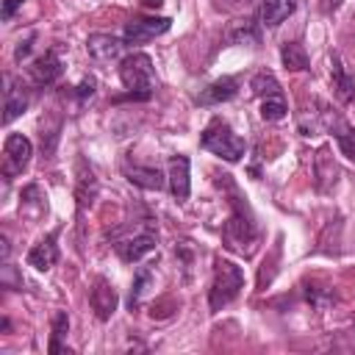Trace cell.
<instances>
[{
  "label": "cell",
  "mask_w": 355,
  "mask_h": 355,
  "mask_svg": "<svg viewBox=\"0 0 355 355\" xmlns=\"http://www.w3.org/2000/svg\"><path fill=\"white\" fill-rule=\"evenodd\" d=\"M330 75H333L336 97H338L341 103H352V100H355V78L344 69V64H341V58H338V55H333V58H330Z\"/></svg>",
  "instance_id": "15"
},
{
  "label": "cell",
  "mask_w": 355,
  "mask_h": 355,
  "mask_svg": "<svg viewBox=\"0 0 355 355\" xmlns=\"http://www.w3.org/2000/svg\"><path fill=\"white\" fill-rule=\"evenodd\" d=\"M227 42L230 44H250V47H255V44H261V31H258V25H255V19H236L230 28H227Z\"/></svg>",
  "instance_id": "17"
},
{
  "label": "cell",
  "mask_w": 355,
  "mask_h": 355,
  "mask_svg": "<svg viewBox=\"0 0 355 355\" xmlns=\"http://www.w3.org/2000/svg\"><path fill=\"white\" fill-rule=\"evenodd\" d=\"M294 8H297V0H263L258 17L266 28H277L283 19L294 14Z\"/></svg>",
  "instance_id": "16"
},
{
  "label": "cell",
  "mask_w": 355,
  "mask_h": 355,
  "mask_svg": "<svg viewBox=\"0 0 355 355\" xmlns=\"http://www.w3.org/2000/svg\"><path fill=\"white\" fill-rule=\"evenodd\" d=\"M286 111H288V105H286L283 94H269V97H263V103H261V116H263L266 122H277V119H283Z\"/></svg>",
  "instance_id": "20"
},
{
  "label": "cell",
  "mask_w": 355,
  "mask_h": 355,
  "mask_svg": "<svg viewBox=\"0 0 355 355\" xmlns=\"http://www.w3.org/2000/svg\"><path fill=\"white\" fill-rule=\"evenodd\" d=\"M244 288V272L239 263L227 261V258H216L214 266V283L208 291V305L211 311H222L227 302H233L239 297V291Z\"/></svg>",
  "instance_id": "3"
},
{
  "label": "cell",
  "mask_w": 355,
  "mask_h": 355,
  "mask_svg": "<svg viewBox=\"0 0 355 355\" xmlns=\"http://www.w3.org/2000/svg\"><path fill=\"white\" fill-rule=\"evenodd\" d=\"M141 6H147V8H161L164 0H141Z\"/></svg>",
  "instance_id": "30"
},
{
  "label": "cell",
  "mask_w": 355,
  "mask_h": 355,
  "mask_svg": "<svg viewBox=\"0 0 355 355\" xmlns=\"http://www.w3.org/2000/svg\"><path fill=\"white\" fill-rule=\"evenodd\" d=\"M236 92H239V80H236V78H219V80H214L211 86H205V89L200 92L197 103H200V105H219V103H225V100H233Z\"/></svg>",
  "instance_id": "14"
},
{
  "label": "cell",
  "mask_w": 355,
  "mask_h": 355,
  "mask_svg": "<svg viewBox=\"0 0 355 355\" xmlns=\"http://www.w3.org/2000/svg\"><path fill=\"white\" fill-rule=\"evenodd\" d=\"M22 3H25V0H3L0 17H3V19H11V17H14V11H17V8L22 6Z\"/></svg>",
  "instance_id": "26"
},
{
  "label": "cell",
  "mask_w": 355,
  "mask_h": 355,
  "mask_svg": "<svg viewBox=\"0 0 355 355\" xmlns=\"http://www.w3.org/2000/svg\"><path fill=\"white\" fill-rule=\"evenodd\" d=\"M119 80L130 92L133 100H150L153 97V86H155L153 58L147 53H133V55L122 58V64H119Z\"/></svg>",
  "instance_id": "2"
},
{
  "label": "cell",
  "mask_w": 355,
  "mask_h": 355,
  "mask_svg": "<svg viewBox=\"0 0 355 355\" xmlns=\"http://www.w3.org/2000/svg\"><path fill=\"white\" fill-rule=\"evenodd\" d=\"M336 141H338V150H341L349 161H355V128H341V130L336 133Z\"/></svg>",
  "instance_id": "25"
},
{
  "label": "cell",
  "mask_w": 355,
  "mask_h": 355,
  "mask_svg": "<svg viewBox=\"0 0 355 355\" xmlns=\"http://www.w3.org/2000/svg\"><path fill=\"white\" fill-rule=\"evenodd\" d=\"M189 158L186 155H172L169 158V189H172V197L178 202H183L191 191V180H189Z\"/></svg>",
  "instance_id": "11"
},
{
  "label": "cell",
  "mask_w": 355,
  "mask_h": 355,
  "mask_svg": "<svg viewBox=\"0 0 355 355\" xmlns=\"http://www.w3.org/2000/svg\"><path fill=\"white\" fill-rule=\"evenodd\" d=\"M344 0H322V11H336Z\"/></svg>",
  "instance_id": "29"
},
{
  "label": "cell",
  "mask_w": 355,
  "mask_h": 355,
  "mask_svg": "<svg viewBox=\"0 0 355 355\" xmlns=\"http://www.w3.org/2000/svg\"><path fill=\"white\" fill-rule=\"evenodd\" d=\"M200 144H202L208 153H214V155H219V158H225V161H230V164L241 161V155H244V150H247L244 139L236 136V133L230 130V125L222 122V119H211V125H208V128L202 130V136H200Z\"/></svg>",
  "instance_id": "4"
},
{
  "label": "cell",
  "mask_w": 355,
  "mask_h": 355,
  "mask_svg": "<svg viewBox=\"0 0 355 355\" xmlns=\"http://www.w3.org/2000/svg\"><path fill=\"white\" fill-rule=\"evenodd\" d=\"M169 25H172L169 17H136V19H130V22L125 25L122 39H125V44H130V47H133V44H147L150 39L166 33Z\"/></svg>",
  "instance_id": "5"
},
{
  "label": "cell",
  "mask_w": 355,
  "mask_h": 355,
  "mask_svg": "<svg viewBox=\"0 0 355 355\" xmlns=\"http://www.w3.org/2000/svg\"><path fill=\"white\" fill-rule=\"evenodd\" d=\"M122 47H125V39H116L111 33H92L86 39V50L97 61H114V58H119Z\"/></svg>",
  "instance_id": "10"
},
{
  "label": "cell",
  "mask_w": 355,
  "mask_h": 355,
  "mask_svg": "<svg viewBox=\"0 0 355 355\" xmlns=\"http://www.w3.org/2000/svg\"><path fill=\"white\" fill-rule=\"evenodd\" d=\"M61 72H64V61L58 58L55 50H47L44 55H39V58L31 64V78H33L36 83H42V86L58 80Z\"/></svg>",
  "instance_id": "12"
},
{
  "label": "cell",
  "mask_w": 355,
  "mask_h": 355,
  "mask_svg": "<svg viewBox=\"0 0 355 355\" xmlns=\"http://www.w3.org/2000/svg\"><path fill=\"white\" fill-rule=\"evenodd\" d=\"M28 103H31V92L25 89V83L22 80H17V78H6V100H3V122L8 125V122H14L25 108H28Z\"/></svg>",
  "instance_id": "9"
},
{
  "label": "cell",
  "mask_w": 355,
  "mask_h": 355,
  "mask_svg": "<svg viewBox=\"0 0 355 355\" xmlns=\"http://www.w3.org/2000/svg\"><path fill=\"white\" fill-rule=\"evenodd\" d=\"M31 205H36L42 214L47 211V197L42 194V189L39 186H28V189H22V202H19V216H25L28 211H31Z\"/></svg>",
  "instance_id": "24"
},
{
  "label": "cell",
  "mask_w": 355,
  "mask_h": 355,
  "mask_svg": "<svg viewBox=\"0 0 355 355\" xmlns=\"http://www.w3.org/2000/svg\"><path fill=\"white\" fill-rule=\"evenodd\" d=\"M116 302H119V297H116L114 286H111L105 277H97L94 286H92V291H89V305H92L94 316H97L100 322L111 319V313L116 311Z\"/></svg>",
  "instance_id": "8"
},
{
  "label": "cell",
  "mask_w": 355,
  "mask_h": 355,
  "mask_svg": "<svg viewBox=\"0 0 355 355\" xmlns=\"http://www.w3.org/2000/svg\"><path fill=\"white\" fill-rule=\"evenodd\" d=\"M155 244H158V233H155L153 227H147V230H141V233H136V236H130V239H125V241H119V244H114V247H116V255H119L122 261L133 263V261L144 258L147 252H153Z\"/></svg>",
  "instance_id": "7"
},
{
  "label": "cell",
  "mask_w": 355,
  "mask_h": 355,
  "mask_svg": "<svg viewBox=\"0 0 355 355\" xmlns=\"http://www.w3.org/2000/svg\"><path fill=\"white\" fill-rule=\"evenodd\" d=\"M28 53H31V39H28V42H22V44L17 47V61H19V58H25Z\"/></svg>",
  "instance_id": "28"
},
{
  "label": "cell",
  "mask_w": 355,
  "mask_h": 355,
  "mask_svg": "<svg viewBox=\"0 0 355 355\" xmlns=\"http://www.w3.org/2000/svg\"><path fill=\"white\" fill-rule=\"evenodd\" d=\"M250 89H252V94H258V97L280 94V83H277V78H275L272 72H258V75L250 80Z\"/></svg>",
  "instance_id": "22"
},
{
  "label": "cell",
  "mask_w": 355,
  "mask_h": 355,
  "mask_svg": "<svg viewBox=\"0 0 355 355\" xmlns=\"http://www.w3.org/2000/svg\"><path fill=\"white\" fill-rule=\"evenodd\" d=\"M230 191H233V214L225 222L222 236H225V241H227L230 250L250 252L252 250V241L258 239V230H255V222H252V214H250L244 197L239 194V189L233 183H230Z\"/></svg>",
  "instance_id": "1"
},
{
  "label": "cell",
  "mask_w": 355,
  "mask_h": 355,
  "mask_svg": "<svg viewBox=\"0 0 355 355\" xmlns=\"http://www.w3.org/2000/svg\"><path fill=\"white\" fill-rule=\"evenodd\" d=\"M280 58H283V67L291 69V72H302V69H308V53H305V47H302L300 42H288V44H283Z\"/></svg>",
  "instance_id": "19"
},
{
  "label": "cell",
  "mask_w": 355,
  "mask_h": 355,
  "mask_svg": "<svg viewBox=\"0 0 355 355\" xmlns=\"http://www.w3.org/2000/svg\"><path fill=\"white\" fill-rule=\"evenodd\" d=\"M31 155H33V144L22 133H8L3 144V175L6 178L19 175L28 166Z\"/></svg>",
  "instance_id": "6"
},
{
  "label": "cell",
  "mask_w": 355,
  "mask_h": 355,
  "mask_svg": "<svg viewBox=\"0 0 355 355\" xmlns=\"http://www.w3.org/2000/svg\"><path fill=\"white\" fill-rule=\"evenodd\" d=\"M55 236H58V233H50L47 239H42L39 244L31 247V252H28V266H33V269H39V272H47V269L58 261V244H55Z\"/></svg>",
  "instance_id": "13"
},
{
  "label": "cell",
  "mask_w": 355,
  "mask_h": 355,
  "mask_svg": "<svg viewBox=\"0 0 355 355\" xmlns=\"http://www.w3.org/2000/svg\"><path fill=\"white\" fill-rule=\"evenodd\" d=\"M0 244H3V258H8V239H3Z\"/></svg>",
  "instance_id": "31"
},
{
  "label": "cell",
  "mask_w": 355,
  "mask_h": 355,
  "mask_svg": "<svg viewBox=\"0 0 355 355\" xmlns=\"http://www.w3.org/2000/svg\"><path fill=\"white\" fill-rule=\"evenodd\" d=\"M153 283V269L150 266H141L139 272H136V280H133V288H130V297H128V305H130V311L141 302V294L147 291V286Z\"/></svg>",
  "instance_id": "23"
},
{
  "label": "cell",
  "mask_w": 355,
  "mask_h": 355,
  "mask_svg": "<svg viewBox=\"0 0 355 355\" xmlns=\"http://www.w3.org/2000/svg\"><path fill=\"white\" fill-rule=\"evenodd\" d=\"M125 175L133 186H141V189H150V191H161L164 189V175L161 169H153V166H125Z\"/></svg>",
  "instance_id": "18"
},
{
  "label": "cell",
  "mask_w": 355,
  "mask_h": 355,
  "mask_svg": "<svg viewBox=\"0 0 355 355\" xmlns=\"http://www.w3.org/2000/svg\"><path fill=\"white\" fill-rule=\"evenodd\" d=\"M53 333H50V352L55 355V352H64V347H61V338L67 336V330H69V316L64 313V311H58V313H53V327H50Z\"/></svg>",
  "instance_id": "21"
},
{
  "label": "cell",
  "mask_w": 355,
  "mask_h": 355,
  "mask_svg": "<svg viewBox=\"0 0 355 355\" xmlns=\"http://www.w3.org/2000/svg\"><path fill=\"white\" fill-rule=\"evenodd\" d=\"M94 86H97L94 78H83L80 86H78V97H92L94 94Z\"/></svg>",
  "instance_id": "27"
}]
</instances>
